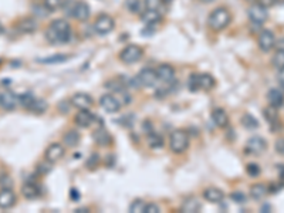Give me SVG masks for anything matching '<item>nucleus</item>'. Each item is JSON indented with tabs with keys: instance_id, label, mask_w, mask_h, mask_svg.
Instances as JSON below:
<instances>
[{
	"instance_id": "obj_51",
	"label": "nucleus",
	"mask_w": 284,
	"mask_h": 213,
	"mask_svg": "<svg viewBox=\"0 0 284 213\" xmlns=\"http://www.w3.org/2000/svg\"><path fill=\"white\" fill-rule=\"evenodd\" d=\"M274 49L284 52V37H282V39H279V40L276 41V47H274Z\"/></svg>"
},
{
	"instance_id": "obj_35",
	"label": "nucleus",
	"mask_w": 284,
	"mask_h": 213,
	"mask_svg": "<svg viewBox=\"0 0 284 213\" xmlns=\"http://www.w3.org/2000/svg\"><path fill=\"white\" fill-rule=\"evenodd\" d=\"M64 4V0H44V6L53 13V12H57L63 7Z\"/></svg>"
},
{
	"instance_id": "obj_1",
	"label": "nucleus",
	"mask_w": 284,
	"mask_h": 213,
	"mask_svg": "<svg viewBox=\"0 0 284 213\" xmlns=\"http://www.w3.org/2000/svg\"><path fill=\"white\" fill-rule=\"evenodd\" d=\"M73 36V30L71 26L66 19H55L53 20L44 33L46 40L49 41L50 44H66L70 41Z\"/></svg>"
},
{
	"instance_id": "obj_27",
	"label": "nucleus",
	"mask_w": 284,
	"mask_h": 213,
	"mask_svg": "<svg viewBox=\"0 0 284 213\" xmlns=\"http://www.w3.org/2000/svg\"><path fill=\"white\" fill-rule=\"evenodd\" d=\"M269 193V186L264 184H256L250 187V198L253 200H263Z\"/></svg>"
},
{
	"instance_id": "obj_11",
	"label": "nucleus",
	"mask_w": 284,
	"mask_h": 213,
	"mask_svg": "<svg viewBox=\"0 0 284 213\" xmlns=\"http://www.w3.org/2000/svg\"><path fill=\"white\" fill-rule=\"evenodd\" d=\"M100 106L101 108L108 112V114H115L121 109V103L118 101V98L114 94H104L100 98Z\"/></svg>"
},
{
	"instance_id": "obj_36",
	"label": "nucleus",
	"mask_w": 284,
	"mask_h": 213,
	"mask_svg": "<svg viewBox=\"0 0 284 213\" xmlns=\"http://www.w3.org/2000/svg\"><path fill=\"white\" fill-rule=\"evenodd\" d=\"M36 97L33 95V94L30 93H25L22 94V95H19V104L23 106V108H26L27 109L28 106H30V104L33 103V100H34Z\"/></svg>"
},
{
	"instance_id": "obj_10",
	"label": "nucleus",
	"mask_w": 284,
	"mask_h": 213,
	"mask_svg": "<svg viewBox=\"0 0 284 213\" xmlns=\"http://www.w3.org/2000/svg\"><path fill=\"white\" fill-rule=\"evenodd\" d=\"M135 80L139 87H152L158 81L156 70H154V68H144V70H141L138 73Z\"/></svg>"
},
{
	"instance_id": "obj_29",
	"label": "nucleus",
	"mask_w": 284,
	"mask_h": 213,
	"mask_svg": "<svg viewBox=\"0 0 284 213\" xmlns=\"http://www.w3.org/2000/svg\"><path fill=\"white\" fill-rule=\"evenodd\" d=\"M47 109H49V104H47V101H46V100H43V98H37V97L33 100V103H31L30 106L27 108V111L33 112V114H36V115L44 114Z\"/></svg>"
},
{
	"instance_id": "obj_44",
	"label": "nucleus",
	"mask_w": 284,
	"mask_h": 213,
	"mask_svg": "<svg viewBox=\"0 0 284 213\" xmlns=\"http://www.w3.org/2000/svg\"><path fill=\"white\" fill-rule=\"evenodd\" d=\"M274 149H276V152H277L279 155L284 157V138L276 139V142H274Z\"/></svg>"
},
{
	"instance_id": "obj_4",
	"label": "nucleus",
	"mask_w": 284,
	"mask_h": 213,
	"mask_svg": "<svg viewBox=\"0 0 284 213\" xmlns=\"http://www.w3.org/2000/svg\"><path fill=\"white\" fill-rule=\"evenodd\" d=\"M169 148L174 154H183L189 148V136L185 130H175L171 133Z\"/></svg>"
},
{
	"instance_id": "obj_3",
	"label": "nucleus",
	"mask_w": 284,
	"mask_h": 213,
	"mask_svg": "<svg viewBox=\"0 0 284 213\" xmlns=\"http://www.w3.org/2000/svg\"><path fill=\"white\" fill-rule=\"evenodd\" d=\"M188 85L192 91H210L215 88L216 80L212 74L207 73H199V74H192L188 81Z\"/></svg>"
},
{
	"instance_id": "obj_43",
	"label": "nucleus",
	"mask_w": 284,
	"mask_h": 213,
	"mask_svg": "<svg viewBox=\"0 0 284 213\" xmlns=\"http://www.w3.org/2000/svg\"><path fill=\"white\" fill-rule=\"evenodd\" d=\"M159 212H161V208H159L156 203L151 202V203H147V205H145L144 213H159Z\"/></svg>"
},
{
	"instance_id": "obj_37",
	"label": "nucleus",
	"mask_w": 284,
	"mask_h": 213,
	"mask_svg": "<svg viewBox=\"0 0 284 213\" xmlns=\"http://www.w3.org/2000/svg\"><path fill=\"white\" fill-rule=\"evenodd\" d=\"M246 173H247L250 178H257V176H260V173H261V168H260L257 163L250 162V163H247V166H246Z\"/></svg>"
},
{
	"instance_id": "obj_38",
	"label": "nucleus",
	"mask_w": 284,
	"mask_h": 213,
	"mask_svg": "<svg viewBox=\"0 0 284 213\" xmlns=\"http://www.w3.org/2000/svg\"><path fill=\"white\" fill-rule=\"evenodd\" d=\"M145 202L142 199H135L131 205H129V212L132 213H144V209H145Z\"/></svg>"
},
{
	"instance_id": "obj_26",
	"label": "nucleus",
	"mask_w": 284,
	"mask_h": 213,
	"mask_svg": "<svg viewBox=\"0 0 284 213\" xmlns=\"http://www.w3.org/2000/svg\"><path fill=\"white\" fill-rule=\"evenodd\" d=\"M202 205L196 198H188L183 200L182 206H181V212L182 213H198L201 212Z\"/></svg>"
},
{
	"instance_id": "obj_39",
	"label": "nucleus",
	"mask_w": 284,
	"mask_h": 213,
	"mask_svg": "<svg viewBox=\"0 0 284 213\" xmlns=\"http://www.w3.org/2000/svg\"><path fill=\"white\" fill-rule=\"evenodd\" d=\"M149 147L154 148V149H159V148L163 147V141L162 138L158 135V133H152L151 136H149Z\"/></svg>"
},
{
	"instance_id": "obj_8",
	"label": "nucleus",
	"mask_w": 284,
	"mask_h": 213,
	"mask_svg": "<svg viewBox=\"0 0 284 213\" xmlns=\"http://www.w3.org/2000/svg\"><path fill=\"white\" fill-rule=\"evenodd\" d=\"M266 149H267V141L263 136H258V135L249 138L246 145H244V152L247 155H252V157L261 155Z\"/></svg>"
},
{
	"instance_id": "obj_24",
	"label": "nucleus",
	"mask_w": 284,
	"mask_h": 213,
	"mask_svg": "<svg viewBox=\"0 0 284 213\" xmlns=\"http://www.w3.org/2000/svg\"><path fill=\"white\" fill-rule=\"evenodd\" d=\"M20 190H22V195L27 200L37 199V198L40 196V186H39L37 184H34V182H26V184H23V186H22Z\"/></svg>"
},
{
	"instance_id": "obj_5",
	"label": "nucleus",
	"mask_w": 284,
	"mask_h": 213,
	"mask_svg": "<svg viewBox=\"0 0 284 213\" xmlns=\"http://www.w3.org/2000/svg\"><path fill=\"white\" fill-rule=\"evenodd\" d=\"M115 28V20L112 16L107 13H101L94 20V31L98 36H108Z\"/></svg>"
},
{
	"instance_id": "obj_19",
	"label": "nucleus",
	"mask_w": 284,
	"mask_h": 213,
	"mask_svg": "<svg viewBox=\"0 0 284 213\" xmlns=\"http://www.w3.org/2000/svg\"><path fill=\"white\" fill-rule=\"evenodd\" d=\"M74 122L80 128H90L95 122V117L90 109H78V112L74 117Z\"/></svg>"
},
{
	"instance_id": "obj_18",
	"label": "nucleus",
	"mask_w": 284,
	"mask_h": 213,
	"mask_svg": "<svg viewBox=\"0 0 284 213\" xmlns=\"http://www.w3.org/2000/svg\"><path fill=\"white\" fill-rule=\"evenodd\" d=\"M37 27H39V23L34 17H23L22 20L16 23L17 31L22 34H31L37 30Z\"/></svg>"
},
{
	"instance_id": "obj_30",
	"label": "nucleus",
	"mask_w": 284,
	"mask_h": 213,
	"mask_svg": "<svg viewBox=\"0 0 284 213\" xmlns=\"http://www.w3.org/2000/svg\"><path fill=\"white\" fill-rule=\"evenodd\" d=\"M93 138H94V141L98 144V145H101V147H107L109 144V141H111V136H109V133L103 128V127H100V128H97L93 133Z\"/></svg>"
},
{
	"instance_id": "obj_17",
	"label": "nucleus",
	"mask_w": 284,
	"mask_h": 213,
	"mask_svg": "<svg viewBox=\"0 0 284 213\" xmlns=\"http://www.w3.org/2000/svg\"><path fill=\"white\" fill-rule=\"evenodd\" d=\"M19 106V95H16L13 91H3L0 94V106L6 111H13Z\"/></svg>"
},
{
	"instance_id": "obj_41",
	"label": "nucleus",
	"mask_w": 284,
	"mask_h": 213,
	"mask_svg": "<svg viewBox=\"0 0 284 213\" xmlns=\"http://www.w3.org/2000/svg\"><path fill=\"white\" fill-rule=\"evenodd\" d=\"M0 187H13V179L7 173L0 175Z\"/></svg>"
},
{
	"instance_id": "obj_52",
	"label": "nucleus",
	"mask_w": 284,
	"mask_h": 213,
	"mask_svg": "<svg viewBox=\"0 0 284 213\" xmlns=\"http://www.w3.org/2000/svg\"><path fill=\"white\" fill-rule=\"evenodd\" d=\"M201 3H205V4H207V3H213L215 0H199Z\"/></svg>"
},
{
	"instance_id": "obj_12",
	"label": "nucleus",
	"mask_w": 284,
	"mask_h": 213,
	"mask_svg": "<svg viewBox=\"0 0 284 213\" xmlns=\"http://www.w3.org/2000/svg\"><path fill=\"white\" fill-rule=\"evenodd\" d=\"M71 16L78 20V22H87L91 16V7L87 1L84 0H77L74 1V7H73V13Z\"/></svg>"
},
{
	"instance_id": "obj_14",
	"label": "nucleus",
	"mask_w": 284,
	"mask_h": 213,
	"mask_svg": "<svg viewBox=\"0 0 284 213\" xmlns=\"http://www.w3.org/2000/svg\"><path fill=\"white\" fill-rule=\"evenodd\" d=\"M64 154H66V149L64 147L61 145V144H58V142H53V144H50L47 149H46V152H44V160H49L50 163H57L58 160H61V158L64 157Z\"/></svg>"
},
{
	"instance_id": "obj_32",
	"label": "nucleus",
	"mask_w": 284,
	"mask_h": 213,
	"mask_svg": "<svg viewBox=\"0 0 284 213\" xmlns=\"http://www.w3.org/2000/svg\"><path fill=\"white\" fill-rule=\"evenodd\" d=\"M52 13L44 4H34L33 6V14L37 17V19H44V17H47L49 14Z\"/></svg>"
},
{
	"instance_id": "obj_45",
	"label": "nucleus",
	"mask_w": 284,
	"mask_h": 213,
	"mask_svg": "<svg viewBox=\"0 0 284 213\" xmlns=\"http://www.w3.org/2000/svg\"><path fill=\"white\" fill-rule=\"evenodd\" d=\"M52 166H53V163H50L49 160H44V162L39 163V168H37V171H39L40 173H47V172H50Z\"/></svg>"
},
{
	"instance_id": "obj_31",
	"label": "nucleus",
	"mask_w": 284,
	"mask_h": 213,
	"mask_svg": "<svg viewBox=\"0 0 284 213\" xmlns=\"http://www.w3.org/2000/svg\"><path fill=\"white\" fill-rule=\"evenodd\" d=\"M242 124H243L244 128H247V130H257L260 127L257 118H255L252 114H244L243 118H242Z\"/></svg>"
},
{
	"instance_id": "obj_22",
	"label": "nucleus",
	"mask_w": 284,
	"mask_h": 213,
	"mask_svg": "<svg viewBox=\"0 0 284 213\" xmlns=\"http://www.w3.org/2000/svg\"><path fill=\"white\" fill-rule=\"evenodd\" d=\"M212 120L219 128H226L229 125V115L223 108H213L212 109Z\"/></svg>"
},
{
	"instance_id": "obj_15",
	"label": "nucleus",
	"mask_w": 284,
	"mask_h": 213,
	"mask_svg": "<svg viewBox=\"0 0 284 213\" xmlns=\"http://www.w3.org/2000/svg\"><path fill=\"white\" fill-rule=\"evenodd\" d=\"M16 193L12 190V187H1L0 189V209L9 211L16 205Z\"/></svg>"
},
{
	"instance_id": "obj_48",
	"label": "nucleus",
	"mask_w": 284,
	"mask_h": 213,
	"mask_svg": "<svg viewBox=\"0 0 284 213\" xmlns=\"http://www.w3.org/2000/svg\"><path fill=\"white\" fill-rule=\"evenodd\" d=\"M277 82H279L280 88H283L284 90V67L277 70Z\"/></svg>"
},
{
	"instance_id": "obj_33",
	"label": "nucleus",
	"mask_w": 284,
	"mask_h": 213,
	"mask_svg": "<svg viewBox=\"0 0 284 213\" xmlns=\"http://www.w3.org/2000/svg\"><path fill=\"white\" fill-rule=\"evenodd\" d=\"M125 6H127L128 12H131V13H141L142 12V3L139 0H127Z\"/></svg>"
},
{
	"instance_id": "obj_2",
	"label": "nucleus",
	"mask_w": 284,
	"mask_h": 213,
	"mask_svg": "<svg viewBox=\"0 0 284 213\" xmlns=\"http://www.w3.org/2000/svg\"><path fill=\"white\" fill-rule=\"evenodd\" d=\"M232 19L233 16L229 9L226 6H219L216 9H213L207 16V26L213 31H222L229 27Z\"/></svg>"
},
{
	"instance_id": "obj_42",
	"label": "nucleus",
	"mask_w": 284,
	"mask_h": 213,
	"mask_svg": "<svg viewBox=\"0 0 284 213\" xmlns=\"http://www.w3.org/2000/svg\"><path fill=\"white\" fill-rule=\"evenodd\" d=\"M230 198H232L233 202H236V203H246V202H247V196L244 195L243 192H240V190L233 192V193L230 195Z\"/></svg>"
},
{
	"instance_id": "obj_9",
	"label": "nucleus",
	"mask_w": 284,
	"mask_h": 213,
	"mask_svg": "<svg viewBox=\"0 0 284 213\" xmlns=\"http://www.w3.org/2000/svg\"><path fill=\"white\" fill-rule=\"evenodd\" d=\"M276 34L271 31L270 28H263L257 37V46L263 53H270L271 50L276 47Z\"/></svg>"
},
{
	"instance_id": "obj_25",
	"label": "nucleus",
	"mask_w": 284,
	"mask_h": 213,
	"mask_svg": "<svg viewBox=\"0 0 284 213\" xmlns=\"http://www.w3.org/2000/svg\"><path fill=\"white\" fill-rule=\"evenodd\" d=\"M263 115H264V118L267 120L269 125H270L273 130L279 127V124H280V117H279L277 108H274V106H266V108L263 109Z\"/></svg>"
},
{
	"instance_id": "obj_49",
	"label": "nucleus",
	"mask_w": 284,
	"mask_h": 213,
	"mask_svg": "<svg viewBox=\"0 0 284 213\" xmlns=\"http://www.w3.org/2000/svg\"><path fill=\"white\" fill-rule=\"evenodd\" d=\"M97 165H98V154H93L91 158L88 160V168L93 169V168H95Z\"/></svg>"
},
{
	"instance_id": "obj_7",
	"label": "nucleus",
	"mask_w": 284,
	"mask_h": 213,
	"mask_svg": "<svg viewBox=\"0 0 284 213\" xmlns=\"http://www.w3.org/2000/svg\"><path fill=\"white\" fill-rule=\"evenodd\" d=\"M247 16L249 20L256 25V26H261L269 20V9L260 6L258 3H253L249 9H247Z\"/></svg>"
},
{
	"instance_id": "obj_34",
	"label": "nucleus",
	"mask_w": 284,
	"mask_h": 213,
	"mask_svg": "<svg viewBox=\"0 0 284 213\" xmlns=\"http://www.w3.org/2000/svg\"><path fill=\"white\" fill-rule=\"evenodd\" d=\"M271 64L276 67L277 70L279 68H283L284 67V52L282 50H276V53L271 58Z\"/></svg>"
},
{
	"instance_id": "obj_28",
	"label": "nucleus",
	"mask_w": 284,
	"mask_h": 213,
	"mask_svg": "<svg viewBox=\"0 0 284 213\" xmlns=\"http://www.w3.org/2000/svg\"><path fill=\"white\" fill-rule=\"evenodd\" d=\"M80 139H81V135L78 131H76V130H70L67 133H64V136H63V142H64V145L68 148H74L77 147L78 144H80Z\"/></svg>"
},
{
	"instance_id": "obj_6",
	"label": "nucleus",
	"mask_w": 284,
	"mask_h": 213,
	"mask_svg": "<svg viewBox=\"0 0 284 213\" xmlns=\"http://www.w3.org/2000/svg\"><path fill=\"white\" fill-rule=\"evenodd\" d=\"M144 55V49L138 44H128L120 52V60L124 64H134Z\"/></svg>"
},
{
	"instance_id": "obj_40",
	"label": "nucleus",
	"mask_w": 284,
	"mask_h": 213,
	"mask_svg": "<svg viewBox=\"0 0 284 213\" xmlns=\"http://www.w3.org/2000/svg\"><path fill=\"white\" fill-rule=\"evenodd\" d=\"M145 9L149 10H159V7L163 4V0H144Z\"/></svg>"
},
{
	"instance_id": "obj_13",
	"label": "nucleus",
	"mask_w": 284,
	"mask_h": 213,
	"mask_svg": "<svg viewBox=\"0 0 284 213\" xmlns=\"http://www.w3.org/2000/svg\"><path fill=\"white\" fill-rule=\"evenodd\" d=\"M71 106L77 109H90L93 104H94V100L93 97L88 93H84V91H78L71 97Z\"/></svg>"
},
{
	"instance_id": "obj_23",
	"label": "nucleus",
	"mask_w": 284,
	"mask_h": 213,
	"mask_svg": "<svg viewBox=\"0 0 284 213\" xmlns=\"http://www.w3.org/2000/svg\"><path fill=\"white\" fill-rule=\"evenodd\" d=\"M267 101L269 106H274L277 109H280L284 106V94L280 88H271L267 93Z\"/></svg>"
},
{
	"instance_id": "obj_20",
	"label": "nucleus",
	"mask_w": 284,
	"mask_h": 213,
	"mask_svg": "<svg viewBox=\"0 0 284 213\" xmlns=\"http://www.w3.org/2000/svg\"><path fill=\"white\" fill-rule=\"evenodd\" d=\"M203 199L206 200V202H209V203L219 205V203H222L223 199H225V193H223L219 187L210 186L207 187V189H205V192H203Z\"/></svg>"
},
{
	"instance_id": "obj_21",
	"label": "nucleus",
	"mask_w": 284,
	"mask_h": 213,
	"mask_svg": "<svg viewBox=\"0 0 284 213\" xmlns=\"http://www.w3.org/2000/svg\"><path fill=\"white\" fill-rule=\"evenodd\" d=\"M161 20H162V14L159 13V10L145 9L141 13V22L145 23L147 26H156L158 23H161Z\"/></svg>"
},
{
	"instance_id": "obj_47",
	"label": "nucleus",
	"mask_w": 284,
	"mask_h": 213,
	"mask_svg": "<svg viewBox=\"0 0 284 213\" xmlns=\"http://www.w3.org/2000/svg\"><path fill=\"white\" fill-rule=\"evenodd\" d=\"M256 3H258L260 6H263L266 9H270V7H273L277 3V0H257Z\"/></svg>"
},
{
	"instance_id": "obj_16",
	"label": "nucleus",
	"mask_w": 284,
	"mask_h": 213,
	"mask_svg": "<svg viewBox=\"0 0 284 213\" xmlns=\"http://www.w3.org/2000/svg\"><path fill=\"white\" fill-rule=\"evenodd\" d=\"M156 76H158V80L165 84H172L175 81L176 71L171 64H161L156 68Z\"/></svg>"
},
{
	"instance_id": "obj_46",
	"label": "nucleus",
	"mask_w": 284,
	"mask_h": 213,
	"mask_svg": "<svg viewBox=\"0 0 284 213\" xmlns=\"http://www.w3.org/2000/svg\"><path fill=\"white\" fill-rule=\"evenodd\" d=\"M68 57H64V55H55V57H52V58H43L40 61L41 63H57V61H64Z\"/></svg>"
},
{
	"instance_id": "obj_50",
	"label": "nucleus",
	"mask_w": 284,
	"mask_h": 213,
	"mask_svg": "<svg viewBox=\"0 0 284 213\" xmlns=\"http://www.w3.org/2000/svg\"><path fill=\"white\" fill-rule=\"evenodd\" d=\"M277 171H279V176H280V182L284 185V165H277Z\"/></svg>"
}]
</instances>
